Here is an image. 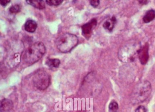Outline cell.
Segmentation results:
<instances>
[{
    "label": "cell",
    "mask_w": 155,
    "mask_h": 112,
    "mask_svg": "<svg viewBox=\"0 0 155 112\" xmlns=\"http://www.w3.org/2000/svg\"><path fill=\"white\" fill-rule=\"evenodd\" d=\"M45 52V47L42 42L38 41L29 46L22 55L23 62L32 65L39 61Z\"/></svg>",
    "instance_id": "obj_1"
},
{
    "label": "cell",
    "mask_w": 155,
    "mask_h": 112,
    "mask_svg": "<svg viewBox=\"0 0 155 112\" xmlns=\"http://www.w3.org/2000/svg\"><path fill=\"white\" fill-rule=\"evenodd\" d=\"M141 47L140 44L136 41H129L119 50L118 56L119 60L124 63L133 62L136 56H138Z\"/></svg>",
    "instance_id": "obj_2"
},
{
    "label": "cell",
    "mask_w": 155,
    "mask_h": 112,
    "mask_svg": "<svg viewBox=\"0 0 155 112\" xmlns=\"http://www.w3.org/2000/svg\"><path fill=\"white\" fill-rule=\"evenodd\" d=\"M151 92V83L148 81L141 82L136 85L130 95V101L133 104L141 103L145 101Z\"/></svg>",
    "instance_id": "obj_3"
},
{
    "label": "cell",
    "mask_w": 155,
    "mask_h": 112,
    "mask_svg": "<svg viewBox=\"0 0 155 112\" xmlns=\"http://www.w3.org/2000/svg\"><path fill=\"white\" fill-rule=\"evenodd\" d=\"M78 37L74 34L65 33L56 39V45L60 51L67 53L71 51L78 43Z\"/></svg>",
    "instance_id": "obj_4"
},
{
    "label": "cell",
    "mask_w": 155,
    "mask_h": 112,
    "mask_svg": "<svg viewBox=\"0 0 155 112\" xmlns=\"http://www.w3.org/2000/svg\"><path fill=\"white\" fill-rule=\"evenodd\" d=\"M32 79L35 87L39 90L47 89L50 84V76L43 70L37 71L34 74Z\"/></svg>",
    "instance_id": "obj_5"
},
{
    "label": "cell",
    "mask_w": 155,
    "mask_h": 112,
    "mask_svg": "<svg viewBox=\"0 0 155 112\" xmlns=\"http://www.w3.org/2000/svg\"><path fill=\"white\" fill-rule=\"evenodd\" d=\"M97 19L93 18L81 26L82 35L85 38L87 39L90 38L93 29L97 26Z\"/></svg>",
    "instance_id": "obj_6"
},
{
    "label": "cell",
    "mask_w": 155,
    "mask_h": 112,
    "mask_svg": "<svg viewBox=\"0 0 155 112\" xmlns=\"http://www.w3.org/2000/svg\"><path fill=\"white\" fill-rule=\"evenodd\" d=\"M138 56L141 64L144 65L147 63L149 59V45L147 43L141 47L139 50Z\"/></svg>",
    "instance_id": "obj_7"
},
{
    "label": "cell",
    "mask_w": 155,
    "mask_h": 112,
    "mask_svg": "<svg viewBox=\"0 0 155 112\" xmlns=\"http://www.w3.org/2000/svg\"><path fill=\"white\" fill-rule=\"evenodd\" d=\"M13 108V103L12 100L5 98L1 103L0 110L1 112H10Z\"/></svg>",
    "instance_id": "obj_8"
},
{
    "label": "cell",
    "mask_w": 155,
    "mask_h": 112,
    "mask_svg": "<svg viewBox=\"0 0 155 112\" xmlns=\"http://www.w3.org/2000/svg\"><path fill=\"white\" fill-rule=\"evenodd\" d=\"M37 27V22L32 20L27 21L24 26L25 30L30 33H33L34 32H35Z\"/></svg>",
    "instance_id": "obj_9"
},
{
    "label": "cell",
    "mask_w": 155,
    "mask_h": 112,
    "mask_svg": "<svg viewBox=\"0 0 155 112\" xmlns=\"http://www.w3.org/2000/svg\"><path fill=\"white\" fill-rule=\"evenodd\" d=\"M116 21H117V19H116V17L115 16H113L111 19L106 21L104 22L103 26L106 30L111 31L113 29Z\"/></svg>",
    "instance_id": "obj_10"
},
{
    "label": "cell",
    "mask_w": 155,
    "mask_h": 112,
    "mask_svg": "<svg viewBox=\"0 0 155 112\" xmlns=\"http://www.w3.org/2000/svg\"><path fill=\"white\" fill-rule=\"evenodd\" d=\"M26 2L36 8L43 9L45 8V4L43 1L42 0H27Z\"/></svg>",
    "instance_id": "obj_11"
},
{
    "label": "cell",
    "mask_w": 155,
    "mask_h": 112,
    "mask_svg": "<svg viewBox=\"0 0 155 112\" xmlns=\"http://www.w3.org/2000/svg\"><path fill=\"white\" fill-rule=\"evenodd\" d=\"M155 18V10L151 9L146 13L143 18V21L145 23L151 22Z\"/></svg>",
    "instance_id": "obj_12"
},
{
    "label": "cell",
    "mask_w": 155,
    "mask_h": 112,
    "mask_svg": "<svg viewBox=\"0 0 155 112\" xmlns=\"http://www.w3.org/2000/svg\"><path fill=\"white\" fill-rule=\"evenodd\" d=\"M60 63V61L58 58H48L45 61L47 66L52 68L59 67Z\"/></svg>",
    "instance_id": "obj_13"
},
{
    "label": "cell",
    "mask_w": 155,
    "mask_h": 112,
    "mask_svg": "<svg viewBox=\"0 0 155 112\" xmlns=\"http://www.w3.org/2000/svg\"><path fill=\"white\" fill-rule=\"evenodd\" d=\"M118 104L117 101L112 100L109 105V112H118Z\"/></svg>",
    "instance_id": "obj_14"
},
{
    "label": "cell",
    "mask_w": 155,
    "mask_h": 112,
    "mask_svg": "<svg viewBox=\"0 0 155 112\" xmlns=\"http://www.w3.org/2000/svg\"><path fill=\"white\" fill-rule=\"evenodd\" d=\"M21 8L20 6L17 4L13 5L9 8V12L11 13H17L20 11Z\"/></svg>",
    "instance_id": "obj_15"
},
{
    "label": "cell",
    "mask_w": 155,
    "mask_h": 112,
    "mask_svg": "<svg viewBox=\"0 0 155 112\" xmlns=\"http://www.w3.org/2000/svg\"><path fill=\"white\" fill-rule=\"evenodd\" d=\"M48 5L49 6H59L62 3L63 1L61 0H48L45 1Z\"/></svg>",
    "instance_id": "obj_16"
},
{
    "label": "cell",
    "mask_w": 155,
    "mask_h": 112,
    "mask_svg": "<svg viewBox=\"0 0 155 112\" xmlns=\"http://www.w3.org/2000/svg\"><path fill=\"white\" fill-rule=\"evenodd\" d=\"M135 112H147V110L145 106L140 105L136 108Z\"/></svg>",
    "instance_id": "obj_17"
},
{
    "label": "cell",
    "mask_w": 155,
    "mask_h": 112,
    "mask_svg": "<svg viewBox=\"0 0 155 112\" xmlns=\"http://www.w3.org/2000/svg\"><path fill=\"white\" fill-rule=\"evenodd\" d=\"M90 3L92 6L94 7H97L100 4V1L98 0H93V1H90Z\"/></svg>",
    "instance_id": "obj_18"
},
{
    "label": "cell",
    "mask_w": 155,
    "mask_h": 112,
    "mask_svg": "<svg viewBox=\"0 0 155 112\" xmlns=\"http://www.w3.org/2000/svg\"><path fill=\"white\" fill-rule=\"evenodd\" d=\"M11 1L10 0H1L0 1V4L2 5V6H6L7 4L10 3Z\"/></svg>",
    "instance_id": "obj_19"
},
{
    "label": "cell",
    "mask_w": 155,
    "mask_h": 112,
    "mask_svg": "<svg viewBox=\"0 0 155 112\" xmlns=\"http://www.w3.org/2000/svg\"><path fill=\"white\" fill-rule=\"evenodd\" d=\"M147 1H139L140 3L141 4H145L147 3Z\"/></svg>",
    "instance_id": "obj_20"
}]
</instances>
